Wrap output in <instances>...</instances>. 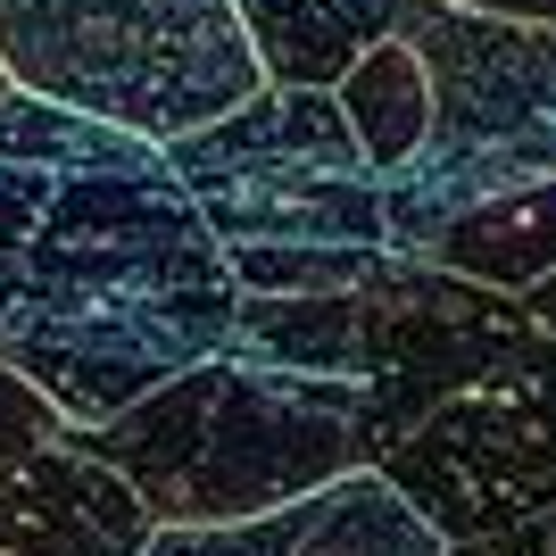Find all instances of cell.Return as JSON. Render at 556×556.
Listing matches in <instances>:
<instances>
[{
    "mask_svg": "<svg viewBox=\"0 0 556 556\" xmlns=\"http://www.w3.org/2000/svg\"><path fill=\"white\" fill-rule=\"evenodd\" d=\"M232 307L166 141L0 92V366L67 424H100L216 357Z\"/></svg>",
    "mask_w": 556,
    "mask_h": 556,
    "instance_id": "1",
    "label": "cell"
},
{
    "mask_svg": "<svg viewBox=\"0 0 556 556\" xmlns=\"http://www.w3.org/2000/svg\"><path fill=\"white\" fill-rule=\"evenodd\" d=\"M67 448L109 465L150 523H241L341 473H374L357 382L275 366L241 341L141 391L116 416L67 424Z\"/></svg>",
    "mask_w": 556,
    "mask_h": 556,
    "instance_id": "2",
    "label": "cell"
},
{
    "mask_svg": "<svg viewBox=\"0 0 556 556\" xmlns=\"http://www.w3.org/2000/svg\"><path fill=\"white\" fill-rule=\"evenodd\" d=\"M232 291H349L391 266L382 175L316 84H257L241 109L166 141Z\"/></svg>",
    "mask_w": 556,
    "mask_h": 556,
    "instance_id": "3",
    "label": "cell"
},
{
    "mask_svg": "<svg viewBox=\"0 0 556 556\" xmlns=\"http://www.w3.org/2000/svg\"><path fill=\"white\" fill-rule=\"evenodd\" d=\"M399 34L432 75V125L416 159L382 175V216L391 257H424L448 216L556 175V25L407 0Z\"/></svg>",
    "mask_w": 556,
    "mask_h": 556,
    "instance_id": "4",
    "label": "cell"
},
{
    "mask_svg": "<svg viewBox=\"0 0 556 556\" xmlns=\"http://www.w3.org/2000/svg\"><path fill=\"white\" fill-rule=\"evenodd\" d=\"M9 92L175 141L266 84L232 0H0Z\"/></svg>",
    "mask_w": 556,
    "mask_h": 556,
    "instance_id": "5",
    "label": "cell"
},
{
    "mask_svg": "<svg viewBox=\"0 0 556 556\" xmlns=\"http://www.w3.org/2000/svg\"><path fill=\"white\" fill-rule=\"evenodd\" d=\"M441 548L556 515V332H523L374 465Z\"/></svg>",
    "mask_w": 556,
    "mask_h": 556,
    "instance_id": "6",
    "label": "cell"
},
{
    "mask_svg": "<svg viewBox=\"0 0 556 556\" xmlns=\"http://www.w3.org/2000/svg\"><path fill=\"white\" fill-rule=\"evenodd\" d=\"M532 332L515 291H490V282H465L448 266H424V257H391L374 282L349 291V341H341V382H357L366 399V441L374 465L382 448L441 407L448 391H465L490 357H507L515 341Z\"/></svg>",
    "mask_w": 556,
    "mask_h": 556,
    "instance_id": "7",
    "label": "cell"
},
{
    "mask_svg": "<svg viewBox=\"0 0 556 556\" xmlns=\"http://www.w3.org/2000/svg\"><path fill=\"white\" fill-rule=\"evenodd\" d=\"M141 556H448L382 473H341L275 515L241 523H150Z\"/></svg>",
    "mask_w": 556,
    "mask_h": 556,
    "instance_id": "8",
    "label": "cell"
},
{
    "mask_svg": "<svg viewBox=\"0 0 556 556\" xmlns=\"http://www.w3.org/2000/svg\"><path fill=\"white\" fill-rule=\"evenodd\" d=\"M150 515L100 457L50 441L0 465V556H141Z\"/></svg>",
    "mask_w": 556,
    "mask_h": 556,
    "instance_id": "9",
    "label": "cell"
},
{
    "mask_svg": "<svg viewBox=\"0 0 556 556\" xmlns=\"http://www.w3.org/2000/svg\"><path fill=\"white\" fill-rule=\"evenodd\" d=\"M232 17L250 34L266 84H316L325 92L357 50L399 34L407 0H232Z\"/></svg>",
    "mask_w": 556,
    "mask_h": 556,
    "instance_id": "10",
    "label": "cell"
},
{
    "mask_svg": "<svg viewBox=\"0 0 556 556\" xmlns=\"http://www.w3.org/2000/svg\"><path fill=\"white\" fill-rule=\"evenodd\" d=\"M424 266H448V275L490 282V291H523V282L556 275V175L448 216L424 241Z\"/></svg>",
    "mask_w": 556,
    "mask_h": 556,
    "instance_id": "11",
    "label": "cell"
},
{
    "mask_svg": "<svg viewBox=\"0 0 556 556\" xmlns=\"http://www.w3.org/2000/svg\"><path fill=\"white\" fill-rule=\"evenodd\" d=\"M341 125L357 134L374 175H399V166L424 150V125H432V75H424L416 42L407 34H382L374 50H357L341 75L325 84Z\"/></svg>",
    "mask_w": 556,
    "mask_h": 556,
    "instance_id": "12",
    "label": "cell"
},
{
    "mask_svg": "<svg viewBox=\"0 0 556 556\" xmlns=\"http://www.w3.org/2000/svg\"><path fill=\"white\" fill-rule=\"evenodd\" d=\"M50 441H67V416H59L17 366H0V465L25 457V448H50Z\"/></svg>",
    "mask_w": 556,
    "mask_h": 556,
    "instance_id": "13",
    "label": "cell"
},
{
    "mask_svg": "<svg viewBox=\"0 0 556 556\" xmlns=\"http://www.w3.org/2000/svg\"><path fill=\"white\" fill-rule=\"evenodd\" d=\"M473 556H556V515H532V523H515L498 540H465Z\"/></svg>",
    "mask_w": 556,
    "mask_h": 556,
    "instance_id": "14",
    "label": "cell"
},
{
    "mask_svg": "<svg viewBox=\"0 0 556 556\" xmlns=\"http://www.w3.org/2000/svg\"><path fill=\"white\" fill-rule=\"evenodd\" d=\"M448 9H473V17H515V25H556V0H448Z\"/></svg>",
    "mask_w": 556,
    "mask_h": 556,
    "instance_id": "15",
    "label": "cell"
},
{
    "mask_svg": "<svg viewBox=\"0 0 556 556\" xmlns=\"http://www.w3.org/2000/svg\"><path fill=\"white\" fill-rule=\"evenodd\" d=\"M515 300H523V316H532V332H556V275L523 282V291H515Z\"/></svg>",
    "mask_w": 556,
    "mask_h": 556,
    "instance_id": "16",
    "label": "cell"
},
{
    "mask_svg": "<svg viewBox=\"0 0 556 556\" xmlns=\"http://www.w3.org/2000/svg\"><path fill=\"white\" fill-rule=\"evenodd\" d=\"M448 556H473V548H448Z\"/></svg>",
    "mask_w": 556,
    "mask_h": 556,
    "instance_id": "17",
    "label": "cell"
},
{
    "mask_svg": "<svg viewBox=\"0 0 556 556\" xmlns=\"http://www.w3.org/2000/svg\"><path fill=\"white\" fill-rule=\"evenodd\" d=\"M0 92H9V75H0Z\"/></svg>",
    "mask_w": 556,
    "mask_h": 556,
    "instance_id": "18",
    "label": "cell"
}]
</instances>
